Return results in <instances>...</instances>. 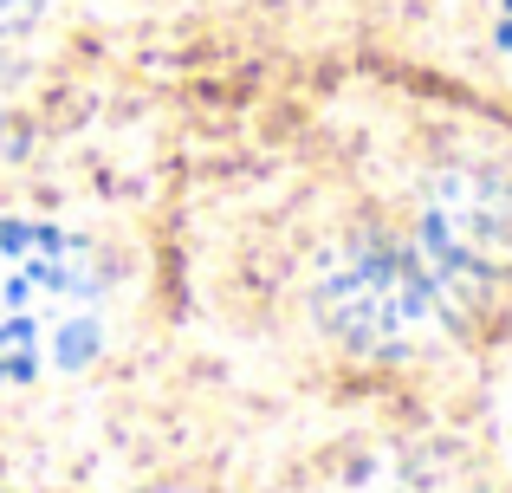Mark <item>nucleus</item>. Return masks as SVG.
Returning a JSON list of instances; mask_svg holds the SVG:
<instances>
[{
    "label": "nucleus",
    "mask_w": 512,
    "mask_h": 493,
    "mask_svg": "<svg viewBox=\"0 0 512 493\" xmlns=\"http://www.w3.org/2000/svg\"><path fill=\"white\" fill-rule=\"evenodd\" d=\"M409 241L441 273V286L467 305V318L512 292V169L493 156H461L435 169L415 202Z\"/></svg>",
    "instance_id": "obj_3"
},
{
    "label": "nucleus",
    "mask_w": 512,
    "mask_h": 493,
    "mask_svg": "<svg viewBox=\"0 0 512 493\" xmlns=\"http://www.w3.org/2000/svg\"><path fill=\"white\" fill-rule=\"evenodd\" d=\"M46 7H52V0H0V39L39 26V13H46Z\"/></svg>",
    "instance_id": "obj_6"
},
{
    "label": "nucleus",
    "mask_w": 512,
    "mask_h": 493,
    "mask_svg": "<svg viewBox=\"0 0 512 493\" xmlns=\"http://www.w3.org/2000/svg\"><path fill=\"white\" fill-rule=\"evenodd\" d=\"M493 65L512 78V0H493Z\"/></svg>",
    "instance_id": "obj_5"
},
{
    "label": "nucleus",
    "mask_w": 512,
    "mask_h": 493,
    "mask_svg": "<svg viewBox=\"0 0 512 493\" xmlns=\"http://www.w3.org/2000/svg\"><path fill=\"white\" fill-rule=\"evenodd\" d=\"M111 338V266L85 234L0 215V390L72 377Z\"/></svg>",
    "instance_id": "obj_1"
},
{
    "label": "nucleus",
    "mask_w": 512,
    "mask_h": 493,
    "mask_svg": "<svg viewBox=\"0 0 512 493\" xmlns=\"http://www.w3.org/2000/svg\"><path fill=\"white\" fill-rule=\"evenodd\" d=\"M350 493H461V474L422 442H389L363 455V468L350 474Z\"/></svg>",
    "instance_id": "obj_4"
},
{
    "label": "nucleus",
    "mask_w": 512,
    "mask_h": 493,
    "mask_svg": "<svg viewBox=\"0 0 512 493\" xmlns=\"http://www.w3.org/2000/svg\"><path fill=\"white\" fill-rule=\"evenodd\" d=\"M506 442H512V409H506Z\"/></svg>",
    "instance_id": "obj_7"
},
{
    "label": "nucleus",
    "mask_w": 512,
    "mask_h": 493,
    "mask_svg": "<svg viewBox=\"0 0 512 493\" xmlns=\"http://www.w3.org/2000/svg\"><path fill=\"white\" fill-rule=\"evenodd\" d=\"M318 325L370 364H415L441 351L467 325V305L441 286V273L422 260L409 228H363L318 266Z\"/></svg>",
    "instance_id": "obj_2"
},
{
    "label": "nucleus",
    "mask_w": 512,
    "mask_h": 493,
    "mask_svg": "<svg viewBox=\"0 0 512 493\" xmlns=\"http://www.w3.org/2000/svg\"><path fill=\"white\" fill-rule=\"evenodd\" d=\"M0 493H7V487H0Z\"/></svg>",
    "instance_id": "obj_8"
}]
</instances>
